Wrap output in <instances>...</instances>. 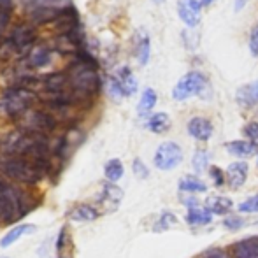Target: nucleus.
<instances>
[{
	"mask_svg": "<svg viewBox=\"0 0 258 258\" xmlns=\"http://www.w3.org/2000/svg\"><path fill=\"white\" fill-rule=\"evenodd\" d=\"M35 207L30 195L0 174V221L14 223Z\"/></svg>",
	"mask_w": 258,
	"mask_h": 258,
	"instance_id": "1",
	"label": "nucleus"
},
{
	"mask_svg": "<svg viewBox=\"0 0 258 258\" xmlns=\"http://www.w3.org/2000/svg\"><path fill=\"white\" fill-rule=\"evenodd\" d=\"M0 174L14 183L28 184V186H34L44 177V172L32 160L9 155L0 156Z\"/></svg>",
	"mask_w": 258,
	"mask_h": 258,
	"instance_id": "2",
	"label": "nucleus"
},
{
	"mask_svg": "<svg viewBox=\"0 0 258 258\" xmlns=\"http://www.w3.org/2000/svg\"><path fill=\"white\" fill-rule=\"evenodd\" d=\"M35 100V93L27 86H13L6 90L0 99V111L9 118H23L30 111Z\"/></svg>",
	"mask_w": 258,
	"mask_h": 258,
	"instance_id": "3",
	"label": "nucleus"
},
{
	"mask_svg": "<svg viewBox=\"0 0 258 258\" xmlns=\"http://www.w3.org/2000/svg\"><path fill=\"white\" fill-rule=\"evenodd\" d=\"M21 130L30 134H39V136H48L53 132L58 125V119L53 112L44 111V109H35V111H28L27 114L21 118Z\"/></svg>",
	"mask_w": 258,
	"mask_h": 258,
	"instance_id": "4",
	"label": "nucleus"
},
{
	"mask_svg": "<svg viewBox=\"0 0 258 258\" xmlns=\"http://www.w3.org/2000/svg\"><path fill=\"white\" fill-rule=\"evenodd\" d=\"M207 86V78L202 72L191 71L188 74H184L183 78L177 81V85L174 86L172 90V99L177 100V102H183V100H188L190 97L199 95Z\"/></svg>",
	"mask_w": 258,
	"mask_h": 258,
	"instance_id": "5",
	"label": "nucleus"
},
{
	"mask_svg": "<svg viewBox=\"0 0 258 258\" xmlns=\"http://www.w3.org/2000/svg\"><path fill=\"white\" fill-rule=\"evenodd\" d=\"M183 162V150L177 143L167 141L162 143L155 151L153 163L158 170H172Z\"/></svg>",
	"mask_w": 258,
	"mask_h": 258,
	"instance_id": "6",
	"label": "nucleus"
},
{
	"mask_svg": "<svg viewBox=\"0 0 258 258\" xmlns=\"http://www.w3.org/2000/svg\"><path fill=\"white\" fill-rule=\"evenodd\" d=\"M11 42L18 49V54H25V51H30L35 42V30L32 25H20L11 34Z\"/></svg>",
	"mask_w": 258,
	"mask_h": 258,
	"instance_id": "7",
	"label": "nucleus"
},
{
	"mask_svg": "<svg viewBox=\"0 0 258 258\" xmlns=\"http://www.w3.org/2000/svg\"><path fill=\"white\" fill-rule=\"evenodd\" d=\"M121 201H123V190L116 183H109L107 181L102 186V191H100V197H99V204L102 206V211L104 213H112V211L118 209Z\"/></svg>",
	"mask_w": 258,
	"mask_h": 258,
	"instance_id": "8",
	"label": "nucleus"
},
{
	"mask_svg": "<svg viewBox=\"0 0 258 258\" xmlns=\"http://www.w3.org/2000/svg\"><path fill=\"white\" fill-rule=\"evenodd\" d=\"M214 126L211 123V119L204 118V116H195L188 121V134L194 137L195 141H201V143H206L213 137Z\"/></svg>",
	"mask_w": 258,
	"mask_h": 258,
	"instance_id": "9",
	"label": "nucleus"
},
{
	"mask_svg": "<svg viewBox=\"0 0 258 258\" xmlns=\"http://www.w3.org/2000/svg\"><path fill=\"white\" fill-rule=\"evenodd\" d=\"M248 174H249V165L248 162H232L230 165L227 167L225 170V176H227V184L234 190L241 188L242 184L246 183L248 179Z\"/></svg>",
	"mask_w": 258,
	"mask_h": 258,
	"instance_id": "10",
	"label": "nucleus"
},
{
	"mask_svg": "<svg viewBox=\"0 0 258 258\" xmlns=\"http://www.w3.org/2000/svg\"><path fill=\"white\" fill-rule=\"evenodd\" d=\"M177 14L186 27L195 28L201 23V7L194 0H177Z\"/></svg>",
	"mask_w": 258,
	"mask_h": 258,
	"instance_id": "11",
	"label": "nucleus"
},
{
	"mask_svg": "<svg viewBox=\"0 0 258 258\" xmlns=\"http://www.w3.org/2000/svg\"><path fill=\"white\" fill-rule=\"evenodd\" d=\"M230 258H258V237H246L228 248Z\"/></svg>",
	"mask_w": 258,
	"mask_h": 258,
	"instance_id": "12",
	"label": "nucleus"
},
{
	"mask_svg": "<svg viewBox=\"0 0 258 258\" xmlns=\"http://www.w3.org/2000/svg\"><path fill=\"white\" fill-rule=\"evenodd\" d=\"M41 85L48 95L65 93L69 88V74L67 72H54V74H48L41 79Z\"/></svg>",
	"mask_w": 258,
	"mask_h": 258,
	"instance_id": "13",
	"label": "nucleus"
},
{
	"mask_svg": "<svg viewBox=\"0 0 258 258\" xmlns=\"http://www.w3.org/2000/svg\"><path fill=\"white\" fill-rule=\"evenodd\" d=\"M51 60V49L46 48L44 44H39L34 46L30 51L27 53V58H25V65L27 69H39V67H44V65L49 63Z\"/></svg>",
	"mask_w": 258,
	"mask_h": 258,
	"instance_id": "14",
	"label": "nucleus"
},
{
	"mask_svg": "<svg viewBox=\"0 0 258 258\" xmlns=\"http://www.w3.org/2000/svg\"><path fill=\"white\" fill-rule=\"evenodd\" d=\"M235 100L241 107H255L258 104V81H251L248 85H242L235 92Z\"/></svg>",
	"mask_w": 258,
	"mask_h": 258,
	"instance_id": "15",
	"label": "nucleus"
},
{
	"mask_svg": "<svg viewBox=\"0 0 258 258\" xmlns=\"http://www.w3.org/2000/svg\"><path fill=\"white\" fill-rule=\"evenodd\" d=\"M114 78H116V81H118L119 88H121L123 97H132L134 93L137 92V79L128 67H121L114 74Z\"/></svg>",
	"mask_w": 258,
	"mask_h": 258,
	"instance_id": "16",
	"label": "nucleus"
},
{
	"mask_svg": "<svg viewBox=\"0 0 258 258\" xmlns=\"http://www.w3.org/2000/svg\"><path fill=\"white\" fill-rule=\"evenodd\" d=\"M37 230L34 223H23V225H16L14 228H11L2 239H0V248H9L13 246L18 239H21L23 235H28V234H34Z\"/></svg>",
	"mask_w": 258,
	"mask_h": 258,
	"instance_id": "17",
	"label": "nucleus"
},
{
	"mask_svg": "<svg viewBox=\"0 0 258 258\" xmlns=\"http://www.w3.org/2000/svg\"><path fill=\"white\" fill-rule=\"evenodd\" d=\"M213 216L214 214L211 213L207 207H191V209H188L186 216H184V220H186L188 225H191V227H204V225H209L211 221H213Z\"/></svg>",
	"mask_w": 258,
	"mask_h": 258,
	"instance_id": "18",
	"label": "nucleus"
},
{
	"mask_svg": "<svg viewBox=\"0 0 258 258\" xmlns=\"http://www.w3.org/2000/svg\"><path fill=\"white\" fill-rule=\"evenodd\" d=\"M177 186H179V191H183V194H206L207 188H209L201 177L191 176V174L181 177Z\"/></svg>",
	"mask_w": 258,
	"mask_h": 258,
	"instance_id": "19",
	"label": "nucleus"
},
{
	"mask_svg": "<svg viewBox=\"0 0 258 258\" xmlns=\"http://www.w3.org/2000/svg\"><path fill=\"white\" fill-rule=\"evenodd\" d=\"M100 216V211L92 204H79L71 209L69 218L72 221H95Z\"/></svg>",
	"mask_w": 258,
	"mask_h": 258,
	"instance_id": "20",
	"label": "nucleus"
},
{
	"mask_svg": "<svg viewBox=\"0 0 258 258\" xmlns=\"http://www.w3.org/2000/svg\"><path fill=\"white\" fill-rule=\"evenodd\" d=\"M234 207L232 199L223 197V195H214V197L207 199V209L213 214H220V216H228Z\"/></svg>",
	"mask_w": 258,
	"mask_h": 258,
	"instance_id": "21",
	"label": "nucleus"
},
{
	"mask_svg": "<svg viewBox=\"0 0 258 258\" xmlns=\"http://www.w3.org/2000/svg\"><path fill=\"white\" fill-rule=\"evenodd\" d=\"M227 151L234 156H239V158H248V156H253L256 153V146L249 141H232V143H227Z\"/></svg>",
	"mask_w": 258,
	"mask_h": 258,
	"instance_id": "22",
	"label": "nucleus"
},
{
	"mask_svg": "<svg viewBox=\"0 0 258 258\" xmlns=\"http://www.w3.org/2000/svg\"><path fill=\"white\" fill-rule=\"evenodd\" d=\"M134 54H136L137 61H139L141 65H146L148 60H150V37H148L146 32H139V34L136 35V49H134Z\"/></svg>",
	"mask_w": 258,
	"mask_h": 258,
	"instance_id": "23",
	"label": "nucleus"
},
{
	"mask_svg": "<svg viewBox=\"0 0 258 258\" xmlns=\"http://www.w3.org/2000/svg\"><path fill=\"white\" fill-rule=\"evenodd\" d=\"M146 126L153 134H165L167 130L170 128L169 114H167V112H156V114H151L146 123Z\"/></svg>",
	"mask_w": 258,
	"mask_h": 258,
	"instance_id": "24",
	"label": "nucleus"
},
{
	"mask_svg": "<svg viewBox=\"0 0 258 258\" xmlns=\"http://www.w3.org/2000/svg\"><path fill=\"white\" fill-rule=\"evenodd\" d=\"M156 100H158V97H156V92L153 88H146L143 92V95H141V100H139V105H137V112H139L141 116H146L151 112V109L156 105Z\"/></svg>",
	"mask_w": 258,
	"mask_h": 258,
	"instance_id": "25",
	"label": "nucleus"
},
{
	"mask_svg": "<svg viewBox=\"0 0 258 258\" xmlns=\"http://www.w3.org/2000/svg\"><path fill=\"white\" fill-rule=\"evenodd\" d=\"M123 172H125V169H123V163L119 162L118 158L109 160V162L104 165L105 179H107L109 183H116V181H119L123 177Z\"/></svg>",
	"mask_w": 258,
	"mask_h": 258,
	"instance_id": "26",
	"label": "nucleus"
},
{
	"mask_svg": "<svg viewBox=\"0 0 258 258\" xmlns=\"http://www.w3.org/2000/svg\"><path fill=\"white\" fill-rule=\"evenodd\" d=\"M209 158H211V155H209V151L207 150H197L195 151V155H194V160H191V165H194V169H195V172H204V170L209 169Z\"/></svg>",
	"mask_w": 258,
	"mask_h": 258,
	"instance_id": "27",
	"label": "nucleus"
},
{
	"mask_svg": "<svg viewBox=\"0 0 258 258\" xmlns=\"http://www.w3.org/2000/svg\"><path fill=\"white\" fill-rule=\"evenodd\" d=\"M177 223V218L174 213H162L158 218V221L155 223V232H163V230H169V228H172L174 225Z\"/></svg>",
	"mask_w": 258,
	"mask_h": 258,
	"instance_id": "28",
	"label": "nucleus"
},
{
	"mask_svg": "<svg viewBox=\"0 0 258 258\" xmlns=\"http://www.w3.org/2000/svg\"><path fill=\"white\" fill-rule=\"evenodd\" d=\"M237 211L239 213H258V194L256 195H251L248 197L246 201H242L241 204L237 206Z\"/></svg>",
	"mask_w": 258,
	"mask_h": 258,
	"instance_id": "29",
	"label": "nucleus"
},
{
	"mask_svg": "<svg viewBox=\"0 0 258 258\" xmlns=\"http://www.w3.org/2000/svg\"><path fill=\"white\" fill-rule=\"evenodd\" d=\"M209 176H211V179H213L214 186H223V184L227 183V176H225V172L216 165L209 167Z\"/></svg>",
	"mask_w": 258,
	"mask_h": 258,
	"instance_id": "30",
	"label": "nucleus"
},
{
	"mask_svg": "<svg viewBox=\"0 0 258 258\" xmlns=\"http://www.w3.org/2000/svg\"><path fill=\"white\" fill-rule=\"evenodd\" d=\"M132 170H134V174H136V176L139 177V179H146V177L150 176V169H148L146 163H144L141 158H136V160H134Z\"/></svg>",
	"mask_w": 258,
	"mask_h": 258,
	"instance_id": "31",
	"label": "nucleus"
},
{
	"mask_svg": "<svg viewBox=\"0 0 258 258\" xmlns=\"http://www.w3.org/2000/svg\"><path fill=\"white\" fill-rule=\"evenodd\" d=\"M223 225L228 230H239V228H242V225H244V220H242L241 216H237V214H228L223 220Z\"/></svg>",
	"mask_w": 258,
	"mask_h": 258,
	"instance_id": "32",
	"label": "nucleus"
},
{
	"mask_svg": "<svg viewBox=\"0 0 258 258\" xmlns=\"http://www.w3.org/2000/svg\"><path fill=\"white\" fill-rule=\"evenodd\" d=\"M244 134L249 143H253L258 148V121H251L244 126Z\"/></svg>",
	"mask_w": 258,
	"mask_h": 258,
	"instance_id": "33",
	"label": "nucleus"
},
{
	"mask_svg": "<svg viewBox=\"0 0 258 258\" xmlns=\"http://www.w3.org/2000/svg\"><path fill=\"white\" fill-rule=\"evenodd\" d=\"M107 90H109V95H111L114 100L123 99V92H121V88H119V85H118V81H116L114 76H111V78H109V81H107Z\"/></svg>",
	"mask_w": 258,
	"mask_h": 258,
	"instance_id": "34",
	"label": "nucleus"
},
{
	"mask_svg": "<svg viewBox=\"0 0 258 258\" xmlns=\"http://www.w3.org/2000/svg\"><path fill=\"white\" fill-rule=\"evenodd\" d=\"M249 51L253 56H258V23L253 27L251 35H249Z\"/></svg>",
	"mask_w": 258,
	"mask_h": 258,
	"instance_id": "35",
	"label": "nucleus"
},
{
	"mask_svg": "<svg viewBox=\"0 0 258 258\" xmlns=\"http://www.w3.org/2000/svg\"><path fill=\"white\" fill-rule=\"evenodd\" d=\"M199 258H228V256L223 251H220V249H211V251L204 253V255H201Z\"/></svg>",
	"mask_w": 258,
	"mask_h": 258,
	"instance_id": "36",
	"label": "nucleus"
},
{
	"mask_svg": "<svg viewBox=\"0 0 258 258\" xmlns=\"http://www.w3.org/2000/svg\"><path fill=\"white\" fill-rule=\"evenodd\" d=\"M0 11H13V0H0Z\"/></svg>",
	"mask_w": 258,
	"mask_h": 258,
	"instance_id": "37",
	"label": "nucleus"
},
{
	"mask_svg": "<svg viewBox=\"0 0 258 258\" xmlns=\"http://www.w3.org/2000/svg\"><path fill=\"white\" fill-rule=\"evenodd\" d=\"M194 2L197 4V6H199V7H201V9H202V7L209 6V4H213L214 0H194Z\"/></svg>",
	"mask_w": 258,
	"mask_h": 258,
	"instance_id": "38",
	"label": "nucleus"
},
{
	"mask_svg": "<svg viewBox=\"0 0 258 258\" xmlns=\"http://www.w3.org/2000/svg\"><path fill=\"white\" fill-rule=\"evenodd\" d=\"M155 2H162V0H155Z\"/></svg>",
	"mask_w": 258,
	"mask_h": 258,
	"instance_id": "39",
	"label": "nucleus"
},
{
	"mask_svg": "<svg viewBox=\"0 0 258 258\" xmlns=\"http://www.w3.org/2000/svg\"><path fill=\"white\" fill-rule=\"evenodd\" d=\"M0 258H7V256H0Z\"/></svg>",
	"mask_w": 258,
	"mask_h": 258,
	"instance_id": "40",
	"label": "nucleus"
},
{
	"mask_svg": "<svg viewBox=\"0 0 258 258\" xmlns=\"http://www.w3.org/2000/svg\"><path fill=\"white\" fill-rule=\"evenodd\" d=\"M256 163H258V158H256Z\"/></svg>",
	"mask_w": 258,
	"mask_h": 258,
	"instance_id": "41",
	"label": "nucleus"
},
{
	"mask_svg": "<svg viewBox=\"0 0 258 258\" xmlns=\"http://www.w3.org/2000/svg\"><path fill=\"white\" fill-rule=\"evenodd\" d=\"M58 258H61V256H58Z\"/></svg>",
	"mask_w": 258,
	"mask_h": 258,
	"instance_id": "42",
	"label": "nucleus"
}]
</instances>
